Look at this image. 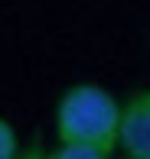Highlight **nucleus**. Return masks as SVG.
<instances>
[{"mask_svg": "<svg viewBox=\"0 0 150 159\" xmlns=\"http://www.w3.org/2000/svg\"><path fill=\"white\" fill-rule=\"evenodd\" d=\"M121 104L101 84H72L56 104V140L59 143H91L104 153H118Z\"/></svg>", "mask_w": 150, "mask_h": 159, "instance_id": "f257e3e1", "label": "nucleus"}, {"mask_svg": "<svg viewBox=\"0 0 150 159\" xmlns=\"http://www.w3.org/2000/svg\"><path fill=\"white\" fill-rule=\"evenodd\" d=\"M13 156H20V136L10 127V120L0 117V159H13Z\"/></svg>", "mask_w": 150, "mask_h": 159, "instance_id": "20e7f679", "label": "nucleus"}, {"mask_svg": "<svg viewBox=\"0 0 150 159\" xmlns=\"http://www.w3.org/2000/svg\"><path fill=\"white\" fill-rule=\"evenodd\" d=\"M118 149L131 159H150V88L134 91L121 104Z\"/></svg>", "mask_w": 150, "mask_h": 159, "instance_id": "f03ea898", "label": "nucleus"}, {"mask_svg": "<svg viewBox=\"0 0 150 159\" xmlns=\"http://www.w3.org/2000/svg\"><path fill=\"white\" fill-rule=\"evenodd\" d=\"M49 156L52 159H108L111 153H104L101 146H91V143H59Z\"/></svg>", "mask_w": 150, "mask_h": 159, "instance_id": "7ed1b4c3", "label": "nucleus"}]
</instances>
